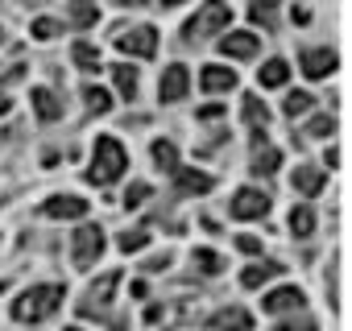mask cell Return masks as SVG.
Instances as JSON below:
<instances>
[{"label": "cell", "mask_w": 352, "mask_h": 331, "mask_svg": "<svg viewBox=\"0 0 352 331\" xmlns=\"http://www.w3.org/2000/svg\"><path fill=\"white\" fill-rule=\"evenodd\" d=\"M71 58H75L83 71H100V50L87 46V42H75V46H71Z\"/></svg>", "instance_id": "cb8c5ba5"}, {"label": "cell", "mask_w": 352, "mask_h": 331, "mask_svg": "<svg viewBox=\"0 0 352 331\" xmlns=\"http://www.w3.org/2000/svg\"><path fill=\"white\" fill-rule=\"evenodd\" d=\"M141 199H149V183H133V187L124 191V207H137Z\"/></svg>", "instance_id": "e575fe53"}, {"label": "cell", "mask_w": 352, "mask_h": 331, "mask_svg": "<svg viewBox=\"0 0 352 331\" xmlns=\"http://www.w3.org/2000/svg\"><path fill=\"white\" fill-rule=\"evenodd\" d=\"M257 79H261V87H286V79H290L286 58H270V62L257 71Z\"/></svg>", "instance_id": "ffe728a7"}, {"label": "cell", "mask_w": 352, "mask_h": 331, "mask_svg": "<svg viewBox=\"0 0 352 331\" xmlns=\"http://www.w3.org/2000/svg\"><path fill=\"white\" fill-rule=\"evenodd\" d=\"M153 161L162 166V170H179V145H174V141H153Z\"/></svg>", "instance_id": "603a6c76"}, {"label": "cell", "mask_w": 352, "mask_h": 331, "mask_svg": "<svg viewBox=\"0 0 352 331\" xmlns=\"http://www.w3.org/2000/svg\"><path fill=\"white\" fill-rule=\"evenodd\" d=\"M187 91H191V71H187L183 62H174V67H166V71H162V83H157V95H162V104L183 100Z\"/></svg>", "instance_id": "52a82bcc"}, {"label": "cell", "mask_w": 352, "mask_h": 331, "mask_svg": "<svg viewBox=\"0 0 352 331\" xmlns=\"http://www.w3.org/2000/svg\"><path fill=\"white\" fill-rule=\"evenodd\" d=\"M162 5H166V9H174V5H183V0H162Z\"/></svg>", "instance_id": "ab89813d"}, {"label": "cell", "mask_w": 352, "mask_h": 331, "mask_svg": "<svg viewBox=\"0 0 352 331\" xmlns=\"http://www.w3.org/2000/svg\"><path fill=\"white\" fill-rule=\"evenodd\" d=\"M278 331H315V319H311L307 310H294L290 319H282V323H278Z\"/></svg>", "instance_id": "1f68e13d"}, {"label": "cell", "mask_w": 352, "mask_h": 331, "mask_svg": "<svg viewBox=\"0 0 352 331\" xmlns=\"http://www.w3.org/2000/svg\"><path fill=\"white\" fill-rule=\"evenodd\" d=\"M116 286H120V273H104L87 294H83V302H79V310L87 315V319H100L104 310H108V302H112V294H116Z\"/></svg>", "instance_id": "8992f818"}, {"label": "cell", "mask_w": 352, "mask_h": 331, "mask_svg": "<svg viewBox=\"0 0 352 331\" xmlns=\"http://www.w3.org/2000/svg\"><path fill=\"white\" fill-rule=\"evenodd\" d=\"M199 83H204V91H232L236 87V71H228V67H204V75H199Z\"/></svg>", "instance_id": "2e32d148"}, {"label": "cell", "mask_w": 352, "mask_h": 331, "mask_svg": "<svg viewBox=\"0 0 352 331\" xmlns=\"http://www.w3.org/2000/svg\"><path fill=\"white\" fill-rule=\"evenodd\" d=\"M96 21H100L96 0H75V5H71V25H75V30H91Z\"/></svg>", "instance_id": "44dd1931"}, {"label": "cell", "mask_w": 352, "mask_h": 331, "mask_svg": "<svg viewBox=\"0 0 352 331\" xmlns=\"http://www.w3.org/2000/svg\"><path fill=\"white\" fill-rule=\"evenodd\" d=\"M336 67H340L336 50H302V75L307 79H327Z\"/></svg>", "instance_id": "8fae6325"}, {"label": "cell", "mask_w": 352, "mask_h": 331, "mask_svg": "<svg viewBox=\"0 0 352 331\" xmlns=\"http://www.w3.org/2000/svg\"><path fill=\"white\" fill-rule=\"evenodd\" d=\"M100 253H104V232H100V224H79L75 236H71V257H75V265H79V269H91V265L100 261Z\"/></svg>", "instance_id": "277c9868"}, {"label": "cell", "mask_w": 352, "mask_h": 331, "mask_svg": "<svg viewBox=\"0 0 352 331\" xmlns=\"http://www.w3.org/2000/svg\"><path fill=\"white\" fill-rule=\"evenodd\" d=\"M67 298V290L63 286H34V290H25L17 302H13V319L17 323H42V319H50L54 310H58V302Z\"/></svg>", "instance_id": "7a4b0ae2"}, {"label": "cell", "mask_w": 352, "mask_h": 331, "mask_svg": "<svg viewBox=\"0 0 352 331\" xmlns=\"http://www.w3.org/2000/svg\"><path fill=\"white\" fill-rule=\"evenodd\" d=\"M166 265H170V253H162V257H153V261H149L145 269H166Z\"/></svg>", "instance_id": "74e56055"}, {"label": "cell", "mask_w": 352, "mask_h": 331, "mask_svg": "<svg viewBox=\"0 0 352 331\" xmlns=\"http://www.w3.org/2000/svg\"><path fill=\"white\" fill-rule=\"evenodd\" d=\"M174 187H179V195H208L212 191V174L179 166V170H174Z\"/></svg>", "instance_id": "4fadbf2b"}, {"label": "cell", "mask_w": 352, "mask_h": 331, "mask_svg": "<svg viewBox=\"0 0 352 331\" xmlns=\"http://www.w3.org/2000/svg\"><path fill=\"white\" fill-rule=\"evenodd\" d=\"M302 290L298 286H282V290H270L265 294V315H286V310H302Z\"/></svg>", "instance_id": "7c38bea8"}, {"label": "cell", "mask_w": 352, "mask_h": 331, "mask_svg": "<svg viewBox=\"0 0 352 331\" xmlns=\"http://www.w3.org/2000/svg\"><path fill=\"white\" fill-rule=\"evenodd\" d=\"M145 244H149L145 232H124V236H120V253H137V249H145Z\"/></svg>", "instance_id": "836d02e7"}, {"label": "cell", "mask_w": 352, "mask_h": 331, "mask_svg": "<svg viewBox=\"0 0 352 331\" xmlns=\"http://www.w3.org/2000/svg\"><path fill=\"white\" fill-rule=\"evenodd\" d=\"M294 191L298 195H307V199H315L319 191H323V183H327V174L323 170H315V166H298V170H294Z\"/></svg>", "instance_id": "9a60e30c"}, {"label": "cell", "mask_w": 352, "mask_h": 331, "mask_svg": "<svg viewBox=\"0 0 352 331\" xmlns=\"http://www.w3.org/2000/svg\"><path fill=\"white\" fill-rule=\"evenodd\" d=\"M212 327L216 331H249L253 327V315L245 306H224V310L212 315Z\"/></svg>", "instance_id": "5bb4252c"}, {"label": "cell", "mask_w": 352, "mask_h": 331, "mask_svg": "<svg viewBox=\"0 0 352 331\" xmlns=\"http://www.w3.org/2000/svg\"><path fill=\"white\" fill-rule=\"evenodd\" d=\"M191 261H195V269H199V273H220V269H224V257H220V253H212V249H195V253H191Z\"/></svg>", "instance_id": "4316f807"}, {"label": "cell", "mask_w": 352, "mask_h": 331, "mask_svg": "<svg viewBox=\"0 0 352 331\" xmlns=\"http://www.w3.org/2000/svg\"><path fill=\"white\" fill-rule=\"evenodd\" d=\"M5 112H9V100H5V95H0V116H5Z\"/></svg>", "instance_id": "f35d334b"}, {"label": "cell", "mask_w": 352, "mask_h": 331, "mask_svg": "<svg viewBox=\"0 0 352 331\" xmlns=\"http://www.w3.org/2000/svg\"><path fill=\"white\" fill-rule=\"evenodd\" d=\"M116 5H141V0H116Z\"/></svg>", "instance_id": "60d3db41"}, {"label": "cell", "mask_w": 352, "mask_h": 331, "mask_svg": "<svg viewBox=\"0 0 352 331\" xmlns=\"http://www.w3.org/2000/svg\"><path fill=\"white\" fill-rule=\"evenodd\" d=\"M311 104H315V100H311L307 91H290V95H286V104H282V112L294 120V116H307V112H311Z\"/></svg>", "instance_id": "83f0119b"}, {"label": "cell", "mask_w": 352, "mask_h": 331, "mask_svg": "<svg viewBox=\"0 0 352 331\" xmlns=\"http://www.w3.org/2000/svg\"><path fill=\"white\" fill-rule=\"evenodd\" d=\"M42 216H50V220H83L87 216V203L79 195H54V199L42 203Z\"/></svg>", "instance_id": "30bf717a"}, {"label": "cell", "mask_w": 352, "mask_h": 331, "mask_svg": "<svg viewBox=\"0 0 352 331\" xmlns=\"http://www.w3.org/2000/svg\"><path fill=\"white\" fill-rule=\"evenodd\" d=\"M232 21V9L228 5H220V0H204V9H199V17L195 21H187V38L191 42H199V38H212V34H220L224 25Z\"/></svg>", "instance_id": "3957f363"}, {"label": "cell", "mask_w": 352, "mask_h": 331, "mask_svg": "<svg viewBox=\"0 0 352 331\" xmlns=\"http://www.w3.org/2000/svg\"><path fill=\"white\" fill-rule=\"evenodd\" d=\"M67 331H83V327H67Z\"/></svg>", "instance_id": "7bdbcfd3"}, {"label": "cell", "mask_w": 352, "mask_h": 331, "mask_svg": "<svg viewBox=\"0 0 352 331\" xmlns=\"http://www.w3.org/2000/svg\"><path fill=\"white\" fill-rule=\"evenodd\" d=\"M236 249H241V253H249V257H257V253H261V240H257V236H241V240H236Z\"/></svg>", "instance_id": "d590c367"}, {"label": "cell", "mask_w": 352, "mask_h": 331, "mask_svg": "<svg viewBox=\"0 0 352 331\" xmlns=\"http://www.w3.org/2000/svg\"><path fill=\"white\" fill-rule=\"evenodd\" d=\"M116 50H120V54H133V58H153V54H157V30H153V25L124 30V34L116 38Z\"/></svg>", "instance_id": "5b68a950"}, {"label": "cell", "mask_w": 352, "mask_h": 331, "mask_svg": "<svg viewBox=\"0 0 352 331\" xmlns=\"http://www.w3.org/2000/svg\"><path fill=\"white\" fill-rule=\"evenodd\" d=\"M327 133H336V116H315L307 124V137H327Z\"/></svg>", "instance_id": "d6a6232c"}, {"label": "cell", "mask_w": 352, "mask_h": 331, "mask_svg": "<svg viewBox=\"0 0 352 331\" xmlns=\"http://www.w3.org/2000/svg\"><path fill=\"white\" fill-rule=\"evenodd\" d=\"M249 17H253V25H265V30H278V9L270 5V0H261V5H253V9H249Z\"/></svg>", "instance_id": "f1b7e54d"}, {"label": "cell", "mask_w": 352, "mask_h": 331, "mask_svg": "<svg viewBox=\"0 0 352 331\" xmlns=\"http://www.w3.org/2000/svg\"><path fill=\"white\" fill-rule=\"evenodd\" d=\"M311 228H315V216H311L307 203H298V207L290 212V232H294V236H311Z\"/></svg>", "instance_id": "484cf974"}, {"label": "cell", "mask_w": 352, "mask_h": 331, "mask_svg": "<svg viewBox=\"0 0 352 331\" xmlns=\"http://www.w3.org/2000/svg\"><path fill=\"white\" fill-rule=\"evenodd\" d=\"M112 79H116V91H120L124 100L137 95V71H133L129 62H116V67H112Z\"/></svg>", "instance_id": "7402d4cb"}, {"label": "cell", "mask_w": 352, "mask_h": 331, "mask_svg": "<svg viewBox=\"0 0 352 331\" xmlns=\"http://www.w3.org/2000/svg\"><path fill=\"white\" fill-rule=\"evenodd\" d=\"M83 100H87V108H91V112H108V108H112V95H108L104 87H96V83H87V87H83Z\"/></svg>", "instance_id": "f546056e"}, {"label": "cell", "mask_w": 352, "mask_h": 331, "mask_svg": "<svg viewBox=\"0 0 352 331\" xmlns=\"http://www.w3.org/2000/svg\"><path fill=\"white\" fill-rule=\"evenodd\" d=\"M245 120H249L253 128H265V124H270V108H265L257 95H245Z\"/></svg>", "instance_id": "d4e9b609"}, {"label": "cell", "mask_w": 352, "mask_h": 331, "mask_svg": "<svg viewBox=\"0 0 352 331\" xmlns=\"http://www.w3.org/2000/svg\"><path fill=\"white\" fill-rule=\"evenodd\" d=\"M129 170V153L116 137H100L96 141V153H91V170H87V183L96 187H112L120 174Z\"/></svg>", "instance_id": "6da1fadb"}, {"label": "cell", "mask_w": 352, "mask_h": 331, "mask_svg": "<svg viewBox=\"0 0 352 331\" xmlns=\"http://www.w3.org/2000/svg\"><path fill=\"white\" fill-rule=\"evenodd\" d=\"M34 112L50 124V120H58V116H63V104H58V95H54L50 87H34Z\"/></svg>", "instance_id": "d6986e66"}, {"label": "cell", "mask_w": 352, "mask_h": 331, "mask_svg": "<svg viewBox=\"0 0 352 331\" xmlns=\"http://www.w3.org/2000/svg\"><path fill=\"white\" fill-rule=\"evenodd\" d=\"M278 166H282V153L274 145H253V174L257 179H270Z\"/></svg>", "instance_id": "ac0fdd59"}, {"label": "cell", "mask_w": 352, "mask_h": 331, "mask_svg": "<svg viewBox=\"0 0 352 331\" xmlns=\"http://www.w3.org/2000/svg\"><path fill=\"white\" fill-rule=\"evenodd\" d=\"M257 50H261V38H257V34L232 30L228 38H220V54H224V58H257Z\"/></svg>", "instance_id": "9c48e42d"}, {"label": "cell", "mask_w": 352, "mask_h": 331, "mask_svg": "<svg viewBox=\"0 0 352 331\" xmlns=\"http://www.w3.org/2000/svg\"><path fill=\"white\" fill-rule=\"evenodd\" d=\"M30 34H34L38 42H50V38H58V34H63V25H58L54 17H38V21L30 25Z\"/></svg>", "instance_id": "4dcf8cb0"}, {"label": "cell", "mask_w": 352, "mask_h": 331, "mask_svg": "<svg viewBox=\"0 0 352 331\" xmlns=\"http://www.w3.org/2000/svg\"><path fill=\"white\" fill-rule=\"evenodd\" d=\"M265 212H270V195H265V191L245 187V191L232 195V216H236V220H261Z\"/></svg>", "instance_id": "ba28073f"}, {"label": "cell", "mask_w": 352, "mask_h": 331, "mask_svg": "<svg viewBox=\"0 0 352 331\" xmlns=\"http://www.w3.org/2000/svg\"><path fill=\"white\" fill-rule=\"evenodd\" d=\"M286 273V265H278V261H265V265H249L245 273H241V286L245 290H257V286H265L270 277H282Z\"/></svg>", "instance_id": "e0dca14e"}, {"label": "cell", "mask_w": 352, "mask_h": 331, "mask_svg": "<svg viewBox=\"0 0 352 331\" xmlns=\"http://www.w3.org/2000/svg\"><path fill=\"white\" fill-rule=\"evenodd\" d=\"M25 5H42V0H25Z\"/></svg>", "instance_id": "b9f144b4"}, {"label": "cell", "mask_w": 352, "mask_h": 331, "mask_svg": "<svg viewBox=\"0 0 352 331\" xmlns=\"http://www.w3.org/2000/svg\"><path fill=\"white\" fill-rule=\"evenodd\" d=\"M199 116H204V120H216V116H224V108H220V104H208V108H199Z\"/></svg>", "instance_id": "8d00e7d4"}]
</instances>
